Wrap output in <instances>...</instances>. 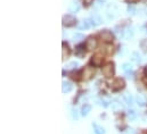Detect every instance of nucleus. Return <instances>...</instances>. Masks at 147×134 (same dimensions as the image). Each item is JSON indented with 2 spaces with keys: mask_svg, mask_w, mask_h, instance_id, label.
Masks as SVG:
<instances>
[{
  "mask_svg": "<svg viewBox=\"0 0 147 134\" xmlns=\"http://www.w3.org/2000/svg\"><path fill=\"white\" fill-rule=\"evenodd\" d=\"M94 74H95V70H94L92 67H90V66L84 67V69H83V72H82V78H83L84 81H89V80L92 78Z\"/></svg>",
  "mask_w": 147,
  "mask_h": 134,
  "instance_id": "obj_3",
  "label": "nucleus"
},
{
  "mask_svg": "<svg viewBox=\"0 0 147 134\" xmlns=\"http://www.w3.org/2000/svg\"><path fill=\"white\" fill-rule=\"evenodd\" d=\"M128 2H130V3H135V2H138L139 0H127Z\"/></svg>",
  "mask_w": 147,
  "mask_h": 134,
  "instance_id": "obj_32",
  "label": "nucleus"
},
{
  "mask_svg": "<svg viewBox=\"0 0 147 134\" xmlns=\"http://www.w3.org/2000/svg\"><path fill=\"white\" fill-rule=\"evenodd\" d=\"M96 103L100 107H106L107 106V101L103 100V99H96Z\"/></svg>",
  "mask_w": 147,
  "mask_h": 134,
  "instance_id": "obj_25",
  "label": "nucleus"
},
{
  "mask_svg": "<svg viewBox=\"0 0 147 134\" xmlns=\"http://www.w3.org/2000/svg\"><path fill=\"white\" fill-rule=\"evenodd\" d=\"M72 118L75 119V121L79 118V114H78V110H76V109H73V110H72Z\"/></svg>",
  "mask_w": 147,
  "mask_h": 134,
  "instance_id": "obj_29",
  "label": "nucleus"
},
{
  "mask_svg": "<svg viewBox=\"0 0 147 134\" xmlns=\"http://www.w3.org/2000/svg\"><path fill=\"white\" fill-rule=\"evenodd\" d=\"M72 89H73V85H72L70 82L64 81V82L62 83V91H63V93L71 92V91H72Z\"/></svg>",
  "mask_w": 147,
  "mask_h": 134,
  "instance_id": "obj_9",
  "label": "nucleus"
},
{
  "mask_svg": "<svg viewBox=\"0 0 147 134\" xmlns=\"http://www.w3.org/2000/svg\"><path fill=\"white\" fill-rule=\"evenodd\" d=\"M135 11H136V8H135L134 6H128V13H129L130 15H134Z\"/></svg>",
  "mask_w": 147,
  "mask_h": 134,
  "instance_id": "obj_28",
  "label": "nucleus"
},
{
  "mask_svg": "<svg viewBox=\"0 0 147 134\" xmlns=\"http://www.w3.org/2000/svg\"><path fill=\"white\" fill-rule=\"evenodd\" d=\"M83 39H84V36H83V34H81V33H75L73 35L74 42H79V41H81V40H83Z\"/></svg>",
  "mask_w": 147,
  "mask_h": 134,
  "instance_id": "obj_19",
  "label": "nucleus"
},
{
  "mask_svg": "<svg viewBox=\"0 0 147 134\" xmlns=\"http://www.w3.org/2000/svg\"><path fill=\"white\" fill-rule=\"evenodd\" d=\"M131 60H132L134 63H140V62H142V56L139 55V52H137V51L132 52V55H131Z\"/></svg>",
  "mask_w": 147,
  "mask_h": 134,
  "instance_id": "obj_14",
  "label": "nucleus"
},
{
  "mask_svg": "<svg viewBox=\"0 0 147 134\" xmlns=\"http://www.w3.org/2000/svg\"><path fill=\"white\" fill-rule=\"evenodd\" d=\"M125 75H127V77H128V78H132V77H134V74H132V72L125 73Z\"/></svg>",
  "mask_w": 147,
  "mask_h": 134,
  "instance_id": "obj_30",
  "label": "nucleus"
},
{
  "mask_svg": "<svg viewBox=\"0 0 147 134\" xmlns=\"http://www.w3.org/2000/svg\"><path fill=\"white\" fill-rule=\"evenodd\" d=\"M99 36H100V39L104 41V42H106V43H110L113 41V34L111 33L110 31H107V30H105V31H102L100 33H99Z\"/></svg>",
  "mask_w": 147,
  "mask_h": 134,
  "instance_id": "obj_4",
  "label": "nucleus"
},
{
  "mask_svg": "<svg viewBox=\"0 0 147 134\" xmlns=\"http://www.w3.org/2000/svg\"><path fill=\"white\" fill-rule=\"evenodd\" d=\"M75 22H76V19L74 18L73 16H71V15H65V16H63V25H64V26H67V27L73 26L74 24H75Z\"/></svg>",
  "mask_w": 147,
  "mask_h": 134,
  "instance_id": "obj_5",
  "label": "nucleus"
},
{
  "mask_svg": "<svg viewBox=\"0 0 147 134\" xmlns=\"http://www.w3.org/2000/svg\"><path fill=\"white\" fill-rule=\"evenodd\" d=\"M136 101H137V103H138L139 106H145V103H146V101H145V99H144L143 96H137Z\"/></svg>",
  "mask_w": 147,
  "mask_h": 134,
  "instance_id": "obj_20",
  "label": "nucleus"
},
{
  "mask_svg": "<svg viewBox=\"0 0 147 134\" xmlns=\"http://www.w3.org/2000/svg\"><path fill=\"white\" fill-rule=\"evenodd\" d=\"M102 73H103V75H104L106 78L112 77L113 74H114V64H113V63H107L105 66H103Z\"/></svg>",
  "mask_w": 147,
  "mask_h": 134,
  "instance_id": "obj_1",
  "label": "nucleus"
},
{
  "mask_svg": "<svg viewBox=\"0 0 147 134\" xmlns=\"http://www.w3.org/2000/svg\"><path fill=\"white\" fill-rule=\"evenodd\" d=\"M95 133L96 134H105V130H104L103 127H100V126L95 125Z\"/></svg>",
  "mask_w": 147,
  "mask_h": 134,
  "instance_id": "obj_23",
  "label": "nucleus"
},
{
  "mask_svg": "<svg viewBox=\"0 0 147 134\" xmlns=\"http://www.w3.org/2000/svg\"><path fill=\"white\" fill-rule=\"evenodd\" d=\"M112 108L114 110H119V109H121V103H119L117 100H114L112 102Z\"/></svg>",
  "mask_w": 147,
  "mask_h": 134,
  "instance_id": "obj_22",
  "label": "nucleus"
},
{
  "mask_svg": "<svg viewBox=\"0 0 147 134\" xmlns=\"http://www.w3.org/2000/svg\"><path fill=\"white\" fill-rule=\"evenodd\" d=\"M92 25H94V24L91 23L90 19H84V21H82L81 24L79 25V29H89V27H91Z\"/></svg>",
  "mask_w": 147,
  "mask_h": 134,
  "instance_id": "obj_12",
  "label": "nucleus"
},
{
  "mask_svg": "<svg viewBox=\"0 0 147 134\" xmlns=\"http://www.w3.org/2000/svg\"><path fill=\"white\" fill-rule=\"evenodd\" d=\"M91 63L95 65V66H100L103 64V57H100L99 55H96V56H92L91 57Z\"/></svg>",
  "mask_w": 147,
  "mask_h": 134,
  "instance_id": "obj_10",
  "label": "nucleus"
},
{
  "mask_svg": "<svg viewBox=\"0 0 147 134\" xmlns=\"http://www.w3.org/2000/svg\"><path fill=\"white\" fill-rule=\"evenodd\" d=\"M128 118H129L130 121H135V119L137 118L136 111H135V110H129V111H128Z\"/></svg>",
  "mask_w": 147,
  "mask_h": 134,
  "instance_id": "obj_18",
  "label": "nucleus"
},
{
  "mask_svg": "<svg viewBox=\"0 0 147 134\" xmlns=\"http://www.w3.org/2000/svg\"><path fill=\"white\" fill-rule=\"evenodd\" d=\"M69 10H70L71 13H78V11L80 10V5H79V2H78L76 0H72V1L70 2V5H69Z\"/></svg>",
  "mask_w": 147,
  "mask_h": 134,
  "instance_id": "obj_7",
  "label": "nucleus"
},
{
  "mask_svg": "<svg viewBox=\"0 0 147 134\" xmlns=\"http://www.w3.org/2000/svg\"><path fill=\"white\" fill-rule=\"evenodd\" d=\"M123 99H124L125 103H127L128 106H132V103H134V98H132V96H131L130 93L123 94Z\"/></svg>",
  "mask_w": 147,
  "mask_h": 134,
  "instance_id": "obj_13",
  "label": "nucleus"
},
{
  "mask_svg": "<svg viewBox=\"0 0 147 134\" xmlns=\"http://www.w3.org/2000/svg\"><path fill=\"white\" fill-rule=\"evenodd\" d=\"M122 69H123L125 73H129V72H131V70H132V68H131V65H130L129 63H124V64L122 65Z\"/></svg>",
  "mask_w": 147,
  "mask_h": 134,
  "instance_id": "obj_21",
  "label": "nucleus"
},
{
  "mask_svg": "<svg viewBox=\"0 0 147 134\" xmlns=\"http://www.w3.org/2000/svg\"><path fill=\"white\" fill-rule=\"evenodd\" d=\"M90 110H91V107H90L89 105H84V106L82 107V109H81V114H82L83 116H87V115L90 113Z\"/></svg>",
  "mask_w": 147,
  "mask_h": 134,
  "instance_id": "obj_16",
  "label": "nucleus"
},
{
  "mask_svg": "<svg viewBox=\"0 0 147 134\" xmlns=\"http://www.w3.org/2000/svg\"><path fill=\"white\" fill-rule=\"evenodd\" d=\"M140 48H142V50H143L144 52H146L147 51V40H143V41L140 42Z\"/></svg>",
  "mask_w": 147,
  "mask_h": 134,
  "instance_id": "obj_26",
  "label": "nucleus"
},
{
  "mask_svg": "<svg viewBox=\"0 0 147 134\" xmlns=\"http://www.w3.org/2000/svg\"><path fill=\"white\" fill-rule=\"evenodd\" d=\"M125 51H127V48H125V46H120L117 54H119V56H123V55L125 54Z\"/></svg>",
  "mask_w": 147,
  "mask_h": 134,
  "instance_id": "obj_24",
  "label": "nucleus"
},
{
  "mask_svg": "<svg viewBox=\"0 0 147 134\" xmlns=\"http://www.w3.org/2000/svg\"><path fill=\"white\" fill-rule=\"evenodd\" d=\"M75 56H78L79 58H82L84 56V49H83L82 46L76 47V49H75Z\"/></svg>",
  "mask_w": 147,
  "mask_h": 134,
  "instance_id": "obj_15",
  "label": "nucleus"
},
{
  "mask_svg": "<svg viewBox=\"0 0 147 134\" xmlns=\"http://www.w3.org/2000/svg\"><path fill=\"white\" fill-rule=\"evenodd\" d=\"M146 72H147V68H146Z\"/></svg>",
  "mask_w": 147,
  "mask_h": 134,
  "instance_id": "obj_34",
  "label": "nucleus"
},
{
  "mask_svg": "<svg viewBox=\"0 0 147 134\" xmlns=\"http://www.w3.org/2000/svg\"><path fill=\"white\" fill-rule=\"evenodd\" d=\"M90 21H91V23L94 24V26H95V25H99V24L102 23V18H100V16H99L97 13H92V14H91Z\"/></svg>",
  "mask_w": 147,
  "mask_h": 134,
  "instance_id": "obj_8",
  "label": "nucleus"
},
{
  "mask_svg": "<svg viewBox=\"0 0 147 134\" xmlns=\"http://www.w3.org/2000/svg\"><path fill=\"white\" fill-rule=\"evenodd\" d=\"M134 34H135V29H134V27H127V29H125L124 35H125L127 38H130V36H132Z\"/></svg>",
  "mask_w": 147,
  "mask_h": 134,
  "instance_id": "obj_17",
  "label": "nucleus"
},
{
  "mask_svg": "<svg viewBox=\"0 0 147 134\" xmlns=\"http://www.w3.org/2000/svg\"><path fill=\"white\" fill-rule=\"evenodd\" d=\"M124 85H125L124 80L121 78V77H117V78H115V80L113 81V83H112V89H113L114 91H120V90H122V89L124 88Z\"/></svg>",
  "mask_w": 147,
  "mask_h": 134,
  "instance_id": "obj_2",
  "label": "nucleus"
},
{
  "mask_svg": "<svg viewBox=\"0 0 147 134\" xmlns=\"http://www.w3.org/2000/svg\"><path fill=\"white\" fill-rule=\"evenodd\" d=\"M96 47H97V40L92 36L88 38V40L86 41V48L88 50H94V49H96Z\"/></svg>",
  "mask_w": 147,
  "mask_h": 134,
  "instance_id": "obj_6",
  "label": "nucleus"
},
{
  "mask_svg": "<svg viewBox=\"0 0 147 134\" xmlns=\"http://www.w3.org/2000/svg\"><path fill=\"white\" fill-rule=\"evenodd\" d=\"M62 48H63V49H62V57H63V60H65V59H67L69 56H70V48H69V46H66L65 43L63 44Z\"/></svg>",
  "mask_w": 147,
  "mask_h": 134,
  "instance_id": "obj_11",
  "label": "nucleus"
},
{
  "mask_svg": "<svg viewBox=\"0 0 147 134\" xmlns=\"http://www.w3.org/2000/svg\"><path fill=\"white\" fill-rule=\"evenodd\" d=\"M92 1H94V0H83V2H84L86 6H89L90 3H92Z\"/></svg>",
  "mask_w": 147,
  "mask_h": 134,
  "instance_id": "obj_31",
  "label": "nucleus"
},
{
  "mask_svg": "<svg viewBox=\"0 0 147 134\" xmlns=\"http://www.w3.org/2000/svg\"><path fill=\"white\" fill-rule=\"evenodd\" d=\"M78 66H79V63H78V62H71V63L69 64L67 68H71V69H76V68H78Z\"/></svg>",
  "mask_w": 147,
  "mask_h": 134,
  "instance_id": "obj_27",
  "label": "nucleus"
},
{
  "mask_svg": "<svg viewBox=\"0 0 147 134\" xmlns=\"http://www.w3.org/2000/svg\"><path fill=\"white\" fill-rule=\"evenodd\" d=\"M144 82H145V83L147 84V77H145V78H144Z\"/></svg>",
  "mask_w": 147,
  "mask_h": 134,
  "instance_id": "obj_33",
  "label": "nucleus"
}]
</instances>
